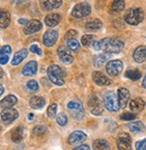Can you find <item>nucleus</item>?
I'll use <instances>...</instances> for the list:
<instances>
[{
	"label": "nucleus",
	"instance_id": "obj_1",
	"mask_svg": "<svg viewBox=\"0 0 146 150\" xmlns=\"http://www.w3.org/2000/svg\"><path fill=\"white\" fill-rule=\"evenodd\" d=\"M125 43L119 38H104L100 40H96L93 48L98 51L105 53H119L124 49Z\"/></svg>",
	"mask_w": 146,
	"mask_h": 150
},
{
	"label": "nucleus",
	"instance_id": "obj_2",
	"mask_svg": "<svg viewBox=\"0 0 146 150\" xmlns=\"http://www.w3.org/2000/svg\"><path fill=\"white\" fill-rule=\"evenodd\" d=\"M47 75L52 84L59 86L64 85V77L66 76V73L62 70L60 66L56 64L51 65L47 69Z\"/></svg>",
	"mask_w": 146,
	"mask_h": 150
},
{
	"label": "nucleus",
	"instance_id": "obj_3",
	"mask_svg": "<svg viewBox=\"0 0 146 150\" xmlns=\"http://www.w3.org/2000/svg\"><path fill=\"white\" fill-rule=\"evenodd\" d=\"M103 103L105 108L109 112H118L120 109L118 96L113 91H107L103 94Z\"/></svg>",
	"mask_w": 146,
	"mask_h": 150
},
{
	"label": "nucleus",
	"instance_id": "obj_4",
	"mask_svg": "<svg viewBox=\"0 0 146 150\" xmlns=\"http://www.w3.org/2000/svg\"><path fill=\"white\" fill-rule=\"evenodd\" d=\"M144 13L142 8L132 7L129 8L125 13V21L130 25H137L142 22Z\"/></svg>",
	"mask_w": 146,
	"mask_h": 150
},
{
	"label": "nucleus",
	"instance_id": "obj_5",
	"mask_svg": "<svg viewBox=\"0 0 146 150\" xmlns=\"http://www.w3.org/2000/svg\"><path fill=\"white\" fill-rule=\"evenodd\" d=\"M68 110L71 112V115L77 120H82L85 117V111L82 105V103L78 100L71 101L67 104Z\"/></svg>",
	"mask_w": 146,
	"mask_h": 150
},
{
	"label": "nucleus",
	"instance_id": "obj_6",
	"mask_svg": "<svg viewBox=\"0 0 146 150\" xmlns=\"http://www.w3.org/2000/svg\"><path fill=\"white\" fill-rule=\"evenodd\" d=\"M91 11H92L91 6L88 2H81V3L77 4L73 7L71 15L76 19H80V18L89 16Z\"/></svg>",
	"mask_w": 146,
	"mask_h": 150
},
{
	"label": "nucleus",
	"instance_id": "obj_7",
	"mask_svg": "<svg viewBox=\"0 0 146 150\" xmlns=\"http://www.w3.org/2000/svg\"><path fill=\"white\" fill-rule=\"evenodd\" d=\"M88 105L91 109V113L96 116H99L104 112V103H102L101 101L95 95H92L89 97L88 101Z\"/></svg>",
	"mask_w": 146,
	"mask_h": 150
},
{
	"label": "nucleus",
	"instance_id": "obj_8",
	"mask_svg": "<svg viewBox=\"0 0 146 150\" xmlns=\"http://www.w3.org/2000/svg\"><path fill=\"white\" fill-rule=\"evenodd\" d=\"M116 146L118 150H132V139L125 132L118 134L116 139Z\"/></svg>",
	"mask_w": 146,
	"mask_h": 150
},
{
	"label": "nucleus",
	"instance_id": "obj_9",
	"mask_svg": "<svg viewBox=\"0 0 146 150\" xmlns=\"http://www.w3.org/2000/svg\"><path fill=\"white\" fill-rule=\"evenodd\" d=\"M88 139V136L81 130H75L73 131L68 138V142L70 145L73 146H81Z\"/></svg>",
	"mask_w": 146,
	"mask_h": 150
},
{
	"label": "nucleus",
	"instance_id": "obj_10",
	"mask_svg": "<svg viewBox=\"0 0 146 150\" xmlns=\"http://www.w3.org/2000/svg\"><path fill=\"white\" fill-rule=\"evenodd\" d=\"M123 69H124V64L119 59L110 60L107 64V67H105L108 74L113 76H116L118 75H120L121 72L123 71Z\"/></svg>",
	"mask_w": 146,
	"mask_h": 150
},
{
	"label": "nucleus",
	"instance_id": "obj_11",
	"mask_svg": "<svg viewBox=\"0 0 146 150\" xmlns=\"http://www.w3.org/2000/svg\"><path fill=\"white\" fill-rule=\"evenodd\" d=\"M19 116L18 112L14 108L4 109L1 112V120L4 124H10L15 121Z\"/></svg>",
	"mask_w": 146,
	"mask_h": 150
},
{
	"label": "nucleus",
	"instance_id": "obj_12",
	"mask_svg": "<svg viewBox=\"0 0 146 150\" xmlns=\"http://www.w3.org/2000/svg\"><path fill=\"white\" fill-rule=\"evenodd\" d=\"M42 28H43L42 23L40 22L39 20L33 19V20L29 21L28 23L24 27L23 31H24V34H26V35H31V34H33V33L39 32Z\"/></svg>",
	"mask_w": 146,
	"mask_h": 150
},
{
	"label": "nucleus",
	"instance_id": "obj_13",
	"mask_svg": "<svg viewBox=\"0 0 146 150\" xmlns=\"http://www.w3.org/2000/svg\"><path fill=\"white\" fill-rule=\"evenodd\" d=\"M59 38V33L57 31L55 30H49L47 32H45V33L43 34V44L46 47H51L53 46L56 42L57 40Z\"/></svg>",
	"mask_w": 146,
	"mask_h": 150
},
{
	"label": "nucleus",
	"instance_id": "obj_14",
	"mask_svg": "<svg viewBox=\"0 0 146 150\" xmlns=\"http://www.w3.org/2000/svg\"><path fill=\"white\" fill-rule=\"evenodd\" d=\"M92 78L95 83L100 86H108L112 84V80L105 76L100 71H94L92 73Z\"/></svg>",
	"mask_w": 146,
	"mask_h": 150
},
{
	"label": "nucleus",
	"instance_id": "obj_15",
	"mask_svg": "<svg viewBox=\"0 0 146 150\" xmlns=\"http://www.w3.org/2000/svg\"><path fill=\"white\" fill-rule=\"evenodd\" d=\"M58 56H59V59L60 60L65 64V65H70L73 62L74 60V58L71 54L70 53V51L68 50L67 48L65 47H62L61 46L59 49H58Z\"/></svg>",
	"mask_w": 146,
	"mask_h": 150
},
{
	"label": "nucleus",
	"instance_id": "obj_16",
	"mask_svg": "<svg viewBox=\"0 0 146 150\" xmlns=\"http://www.w3.org/2000/svg\"><path fill=\"white\" fill-rule=\"evenodd\" d=\"M117 96H118V101H119V104H120L121 108H125L128 101L130 99V93L129 91L125 88V87H121L117 90Z\"/></svg>",
	"mask_w": 146,
	"mask_h": 150
},
{
	"label": "nucleus",
	"instance_id": "obj_17",
	"mask_svg": "<svg viewBox=\"0 0 146 150\" xmlns=\"http://www.w3.org/2000/svg\"><path fill=\"white\" fill-rule=\"evenodd\" d=\"M37 69H38L37 62L34 60H31L24 65L22 73L25 76H33L37 73Z\"/></svg>",
	"mask_w": 146,
	"mask_h": 150
},
{
	"label": "nucleus",
	"instance_id": "obj_18",
	"mask_svg": "<svg viewBox=\"0 0 146 150\" xmlns=\"http://www.w3.org/2000/svg\"><path fill=\"white\" fill-rule=\"evenodd\" d=\"M132 58H134L135 61L137 63H142L146 60V46L141 45L137 47L134 54H132Z\"/></svg>",
	"mask_w": 146,
	"mask_h": 150
},
{
	"label": "nucleus",
	"instance_id": "obj_19",
	"mask_svg": "<svg viewBox=\"0 0 146 150\" xmlns=\"http://www.w3.org/2000/svg\"><path fill=\"white\" fill-rule=\"evenodd\" d=\"M28 56V50L27 49H22L19 51H17L14 57H13L12 60H11V64L13 66H18L19 64H21L25 59Z\"/></svg>",
	"mask_w": 146,
	"mask_h": 150
},
{
	"label": "nucleus",
	"instance_id": "obj_20",
	"mask_svg": "<svg viewBox=\"0 0 146 150\" xmlns=\"http://www.w3.org/2000/svg\"><path fill=\"white\" fill-rule=\"evenodd\" d=\"M144 106H145V102L142 98H139V97L132 100L129 104L130 110L134 112H139L142 111Z\"/></svg>",
	"mask_w": 146,
	"mask_h": 150
},
{
	"label": "nucleus",
	"instance_id": "obj_21",
	"mask_svg": "<svg viewBox=\"0 0 146 150\" xmlns=\"http://www.w3.org/2000/svg\"><path fill=\"white\" fill-rule=\"evenodd\" d=\"M61 17L59 13H50V15H48L45 17L44 22L48 27H55L56 25L59 24V23L61 22Z\"/></svg>",
	"mask_w": 146,
	"mask_h": 150
},
{
	"label": "nucleus",
	"instance_id": "obj_22",
	"mask_svg": "<svg viewBox=\"0 0 146 150\" xmlns=\"http://www.w3.org/2000/svg\"><path fill=\"white\" fill-rule=\"evenodd\" d=\"M12 53V49L9 45H5L0 50V63L1 65H6L10 58Z\"/></svg>",
	"mask_w": 146,
	"mask_h": 150
},
{
	"label": "nucleus",
	"instance_id": "obj_23",
	"mask_svg": "<svg viewBox=\"0 0 146 150\" xmlns=\"http://www.w3.org/2000/svg\"><path fill=\"white\" fill-rule=\"evenodd\" d=\"M127 128L131 132L134 133H143L146 130V127L142 121H134L127 124Z\"/></svg>",
	"mask_w": 146,
	"mask_h": 150
},
{
	"label": "nucleus",
	"instance_id": "obj_24",
	"mask_svg": "<svg viewBox=\"0 0 146 150\" xmlns=\"http://www.w3.org/2000/svg\"><path fill=\"white\" fill-rule=\"evenodd\" d=\"M45 103H46L45 99L42 96H33L29 101V104L33 110L42 109L45 105Z\"/></svg>",
	"mask_w": 146,
	"mask_h": 150
},
{
	"label": "nucleus",
	"instance_id": "obj_25",
	"mask_svg": "<svg viewBox=\"0 0 146 150\" xmlns=\"http://www.w3.org/2000/svg\"><path fill=\"white\" fill-rule=\"evenodd\" d=\"M11 22V16L8 11L2 9L0 11V27L1 29H6Z\"/></svg>",
	"mask_w": 146,
	"mask_h": 150
},
{
	"label": "nucleus",
	"instance_id": "obj_26",
	"mask_svg": "<svg viewBox=\"0 0 146 150\" xmlns=\"http://www.w3.org/2000/svg\"><path fill=\"white\" fill-rule=\"evenodd\" d=\"M93 150H111L110 144L105 139H96L92 144Z\"/></svg>",
	"mask_w": 146,
	"mask_h": 150
},
{
	"label": "nucleus",
	"instance_id": "obj_27",
	"mask_svg": "<svg viewBox=\"0 0 146 150\" xmlns=\"http://www.w3.org/2000/svg\"><path fill=\"white\" fill-rule=\"evenodd\" d=\"M24 139V129L23 127L19 126L15 128L12 130L11 133V139L15 143H20Z\"/></svg>",
	"mask_w": 146,
	"mask_h": 150
},
{
	"label": "nucleus",
	"instance_id": "obj_28",
	"mask_svg": "<svg viewBox=\"0 0 146 150\" xmlns=\"http://www.w3.org/2000/svg\"><path fill=\"white\" fill-rule=\"evenodd\" d=\"M17 103V98L13 94H9L6 96L4 99L1 101V107L5 109H9L12 108L14 105Z\"/></svg>",
	"mask_w": 146,
	"mask_h": 150
},
{
	"label": "nucleus",
	"instance_id": "obj_29",
	"mask_svg": "<svg viewBox=\"0 0 146 150\" xmlns=\"http://www.w3.org/2000/svg\"><path fill=\"white\" fill-rule=\"evenodd\" d=\"M102 26H103V23L100 20L94 19V20L87 23L86 29H87V31H89V32H95V31L100 30L102 28Z\"/></svg>",
	"mask_w": 146,
	"mask_h": 150
},
{
	"label": "nucleus",
	"instance_id": "obj_30",
	"mask_svg": "<svg viewBox=\"0 0 146 150\" xmlns=\"http://www.w3.org/2000/svg\"><path fill=\"white\" fill-rule=\"evenodd\" d=\"M62 1H54V0H51V1H44L43 2V7L45 11H51L52 9L59 8L62 5Z\"/></svg>",
	"mask_w": 146,
	"mask_h": 150
},
{
	"label": "nucleus",
	"instance_id": "obj_31",
	"mask_svg": "<svg viewBox=\"0 0 146 150\" xmlns=\"http://www.w3.org/2000/svg\"><path fill=\"white\" fill-rule=\"evenodd\" d=\"M125 7V2L123 0H116L113 1L111 5V9L114 13H120L122 12Z\"/></svg>",
	"mask_w": 146,
	"mask_h": 150
},
{
	"label": "nucleus",
	"instance_id": "obj_32",
	"mask_svg": "<svg viewBox=\"0 0 146 150\" xmlns=\"http://www.w3.org/2000/svg\"><path fill=\"white\" fill-rule=\"evenodd\" d=\"M95 42H96V36L93 34H86L83 35L81 38V43L85 47H89L91 46V44L93 45Z\"/></svg>",
	"mask_w": 146,
	"mask_h": 150
},
{
	"label": "nucleus",
	"instance_id": "obj_33",
	"mask_svg": "<svg viewBox=\"0 0 146 150\" xmlns=\"http://www.w3.org/2000/svg\"><path fill=\"white\" fill-rule=\"evenodd\" d=\"M125 76L128 77L129 79L132 80V81H137L141 78L142 76V73L137 69H130V70H127L125 72Z\"/></svg>",
	"mask_w": 146,
	"mask_h": 150
},
{
	"label": "nucleus",
	"instance_id": "obj_34",
	"mask_svg": "<svg viewBox=\"0 0 146 150\" xmlns=\"http://www.w3.org/2000/svg\"><path fill=\"white\" fill-rule=\"evenodd\" d=\"M67 46H68V48H69L71 51H73V52H75V53L78 52L79 50H80V44H79L78 40L77 39L69 40L68 42H67Z\"/></svg>",
	"mask_w": 146,
	"mask_h": 150
},
{
	"label": "nucleus",
	"instance_id": "obj_35",
	"mask_svg": "<svg viewBox=\"0 0 146 150\" xmlns=\"http://www.w3.org/2000/svg\"><path fill=\"white\" fill-rule=\"evenodd\" d=\"M108 59V56H107V53L105 54H99V55H98L94 59V66L96 67H102Z\"/></svg>",
	"mask_w": 146,
	"mask_h": 150
},
{
	"label": "nucleus",
	"instance_id": "obj_36",
	"mask_svg": "<svg viewBox=\"0 0 146 150\" xmlns=\"http://www.w3.org/2000/svg\"><path fill=\"white\" fill-rule=\"evenodd\" d=\"M25 88L30 93H34V92L38 91L39 85L35 80H30L27 82V84H26V86H25Z\"/></svg>",
	"mask_w": 146,
	"mask_h": 150
},
{
	"label": "nucleus",
	"instance_id": "obj_37",
	"mask_svg": "<svg viewBox=\"0 0 146 150\" xmlns=\"http://www.w3.org/2000/svg\"><path fill=\"white\" fill-rule=\"evenodd\" d=\"M56 121H57V123L60 126L64 127L66 124H67V122H68V117H67V115H66L64 112H61V113H59L57 115Z\"/></svg>",
	"mask_w": 146,
	"mask_h": 150
},
{
	"label": "nucleus",
	"instance_id": "obj_38",
	"mask_svg": "<svg viewBox=\"0 0 146 150\" xmlns=\"http://www.w3.org/2000/svg\"><path fill=\"white\" fill-rule=\"evenodd\" d=\"M57 104L56 103H51L48 109H47V115L51 118V119H54L57 113Z\"/></svg>",
	"mask_w": 146,
	"mask_h": 150
},
{
	"label": "nucleus",
	"instance_id": "obj_39",
	"mask_svg": "<svg viewBox=\"0 0 146 150\" xmlns=\"http://www.w3.org/2000/svg\"><path fill=\"white\" fill-rule=\"evenodd\" d=\"M46 131H47V128L44 127V126H43V125H38L35 128H33V133L34 135H37V136L43 135Z\"/></svg>",
	"mask_w": 146,
	"mask_h": 150
},
{
	"label": "nucleus",
	"instance_id": "obj_40",
	"mask_svg": "<svg viewBox=\"0 0 146 150\" xmlns=\"http://www.w3.org/2000/svg\"><path fill=\"white\" fill-rule=\"evenodd\" d=\"M136 117L135 113L134 112H124L120 115V120H132Z\"/></svg>",
	"mask_w": 146,
	"mask_h": 150
},
{
	"label": "nucleus",
	"instance_id": "obj_41",
	"mask_svg": "<svg viewBox=\"0 0 146 150\" xmlns=\"http://www.w3.org/2000/svg\"><path fill=\"white\" fill-rule=\"evenodd\" d=\"M77 35H78L77 31H75V30H69L67 33H65V35H64V39L68 42L69 40L75 39V37H76Z\"/></svg>",
	"mask_w": 146,
	"mask_h": 150
},
{
	"label": "nucleus",
	"instance_id": "obj_42",
	"mask_svg": "<svg viewBox=\"0 0 146 150\" xmlns=\"http://www.w3.org/2000/svg\"><path fill=\"white\" fill-rule=\"evenodd\" d=\"M135 148L137 150H146V139L137 141L135 143Z\"/></svg>",
	"mask_w": 146,
	"mask_h": 150
},
{
	"label": "nucleus",
	"instance_id": "obj_43",
	"mask_svg": "<svg viewBox=\"0 0 146 150\" xmlns=\"http://www.w3.org/2000/svg\"><path fill=\"white\" fill-rule=\"evenodd\" d=\"M30 50L33 53H35V54H37V55H39V56L42 55V50H41V48H39V46L36 45V44L32 45L31 48H30Z\"/></svg>",
	"mask_w": 146,
	"mask_h": 150
},
{
	"label": "nucleus",
	"instance_id": "obj_44",
	"mask_svg": "<svg viewBox=\"0 0 146 150\" xmlns=\"http://www.w3.org/2000/svg\"><path fill=\"white\" fill-rule=\"evenodd\" d=\"M73 150H90V147L88 145H81L75 147Z\"/></svg>",
	"mask_w": 146,
	"mask_h": 150
},
{
	"label": "nucleus",
	"instance_id": "obj_45",
	"mask_svg": "<svg viewBox=\"0 0 146 150\" xmlns=\"http://www.w3.org/2000/svg\"><path fill=\"white\" fill-rule=\"evenodd\" d=\"M18 23H20V24H27L28 23V21L26 20V19H24V18H21V19H19L18 20Z\"/></svg>",
	"mask_w": 146,
	"mask_h": 150
},
{
	"label": "nucleus",
	"instance_id": "obj_46",
	"mask_svg": "<svg viewBox=\"0 0 146 150\" xmlns=\"http://www.w3.org/2000/svg\"><path fill=\"white\" fill-rule=\"evenodd\" d=\"M142 86L144 89H146V74L143 77V80H142Z\"/></svg>",
	"mask_w": 146,
	"mask_h": 150
},
{
	"label": "nucleus",
	"instance_id": "obj_47",
	"mask_svg": "<svg viewBox=\"0 0 146 150\" xmlns=\"http://www.w3.org/2000/svg\"><path fill=\"white\" fill-rule=\"evenodd\" d=\"M0 88H1V92H0V94L2 95V94H3V93H4V86L1 85V86H0Z\"/></svg>",
	"mask_w": 146,
	"mask_h": 150
},
{
	"label": "nucleus",
	"instance_id": "obj_48",
	"mask_svg": "<svg viewBox=\"0 0 146 150\" xmlns=\"http://www.w3.org/2000/svg\"><path fill=\"white\" fill-rule=\"evenodd\" d=\"M33 113H30L29 114V120H33Z\"/></svg>",
	"mask_w": 146,
	"mask_h": 150
},
{
	"label": "nucleus",
	"instance_id": "obj_49",
	"mask_svg": "<svg viewBox=\"0 0 146 150\" xmlns=\"http://www.w3.org/2000/svg\"><path fill=\"white\" fill-rule=\"evenodd\" d=\"M3 76H4V72H3V70L1 69V77H3Z\"/></svg>",
	"mask_w": 146,
	"mask_h": 150
}]
</instances>
